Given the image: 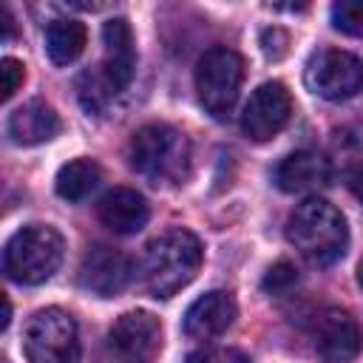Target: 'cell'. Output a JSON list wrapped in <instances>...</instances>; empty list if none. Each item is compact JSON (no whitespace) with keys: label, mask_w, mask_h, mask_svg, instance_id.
<instances>
[{"label":"cell","mask_w":363,"mask_h":363,"mask_svg":"<svg viewBox=\"0 0 363 363\" xmlns=\"http://www.w3.org/2000/svg\"><path fill=\"white\" fill-rule=\"evenodd\" d=\"M201 241L190 230H167L145 247L139 261L142 284L153 298H173L182 292L201 267Z\"/></svg>","instance_id":"obj_1"},{"label":"cell","mask_w":363,"mask_h":363,"mask_svg":"<svg viewBox=\"0 0 363 363\" xmlns=\"http://www.w3.org/2000/svg\"><path fill=\"white\" fill-rule=\"evenodd\" d=\"M289 244L315 267H329L343 258L349 247L346 218L326 199H303L286 218Z\"/></svg>","instance_id":"obj_2"},{"label":"cell","mask_w":363,"mask_h":363,"mask_svg":"<svg viewBox=\"0 0 363 363\" xmlns=\"http://www.w3.org/2000/svg\"><path fill=\"white\" fill-rule=\"evenodd\" d=\"M130 167L153 184H179L190 173V142L187 136L164 122L139 128L128 147Z\"/></svg>","instance_id":"obj_3"},{"label":"cell","mask_w":363,"mask_h":363,"mask_svg":"<svg viewBox=\"0 0 363 363\" xmlns=\"http://www.w3.org/2000/svg\"><path fill=\"white\" fill-rule=\"evenodd\" d=\"M62 252L65 241L51 224H26L6 241L3 269L14 284L37 286L57 272Z\"/></svg>","instance_id":"obj_4"},{"label":"cell","mask_w":363,"mask_h":363,"mask_svg":"<svg viewBox=\"0 0 363 363\" xmlns=\"http://www.w3.org/2000/svg\"><path fill=\"white\" fill-rule=\"evenodd\" d=\"M244 79V60L227 48H207L196 62V94L213 119H227L235 108Z\"/></svg>","instance_id":"obj_5"},{"label":"cell","mask_w":363,"mask_h":363,"mask_svg":"<svg viewBox=\"0 0 363 363\" xmlns=\"http://www.w3.org/2000/svg\"><path fill=\"white\" fill-rule=\"evenodd\" d=\"M28 363H79V335L68 312L48 306L40 309L23 335Z\"/></svg>","instance_id":"obj_6"},{"label":"cell","mask_w":363,"mask_h":363,"mask_svg":"<svg viewBox=\"0 0 363 363\" xmlns=\"http://www.w3.org/2000/svg\"><path fill=\"white\" fill-rule=\"evenodd\" d=\"M306 85L326 102H346L363 91V60L349 51L326 48L309 60Z\"/></svg>","instance_id":"obj_7"},{"label":"cell","mask_w":363,"mask_h":363,"mask_svg":"<svg viewBox=\"0 0 363 363\" xmlns=\"http://www.w3.org/2000/svg\"><path fill=\"white\" fill-rule=\"evenodd\" d=\"M162 349V323L150 312H125L108 332L111 363H150Z\"/></svg>","instance_id":"obj_8"},{"label":"cell","mask_w":363,"mask_h":363,"mask_svg":"<svg viewBox=\"0 0 363 363\" xmlns=\"http://www.w3.org/2000/svg\"><path fill=\"white\" fill-rule=\"evenodd\" d=\"M289 116H292V96L284 82L272 79L250 94L241 111V130L250 142H269L286 128Z\"/></svg>","instance_id":"obj_9"},{"label":"cell","mask_w":363,"mask_h":363,"mask_svg":"<svg viewBox=\"0 0 363 363\" xmlns=\"http://www.w3.org/2000/svg\"><path fill=\"white\" fill-rule=\"evenodd\" d=\"M312 340L323 363H352L363 346V332L349 312L323 309L312 320Z\"/></svg>","instance_id":"obj_10"},{"label":"cell","mask_w":363,"mask_h":363,"mask_svg":"<svg viewBox=\"0 0 363 363\" xmlns=\"http://www.w3.org/2000/svg\"><path fill=\"white\" fill-rule=\"evenodd\" d=\"M130 281V261L125 252L108 247V244H94L82 255L79 264V284L91 295L99 298H113L119 295Z\"/></svg>","instance_id":"obj_11"},{"label":"cell","mask_w":363,"mask_h":363,"mask_svg":"<svg viewBox=\"0 0 363 363\" xmlns=\"http://www.w3.org/2000/svg\"><path fill=\"white\" fill-rule=\"evenodd\" d=\"M235 312H238V306H235L233 295L224 289H213L187 306L182 329L193 340H210V337H216L233 326Z\"/></svg>","instance_id":"obj_12"},{"label":"cell","mask_w":363,"mask_h":363,"mask_svg":"<svg viewBox=\"0 0 363 363\" xmlns=\"http://www.w3.org/2000/svg\"><path fill=\"white\" fill-rule=\"evenodd\" d=\"M102 45H105V60H102V74L111 82V88L119 94L130 85L133 71H136V48H133V31L125 17H113L102 26Z\"/></svg>","instance_id":"obj_13"},{"label":"cell","mask_w":363,"mask_h":363,"mask_svg":"<svg viewBox=\"0 0 363 363\" xmlns=\"http://www.w3.org/2000/svg\"><path fill=\"white\" fill-rule=\"evenodd\" d=\"M60 128H62V122H60L57 111L51 105H45L43 99H31V102L14 108L6 122V133L11 136V142L26 145V147L51 142L60 133Z\"/></svg>","instance_id":"obj_14"},{"label":"cell","mask_w":363,"mask_h":363,"mask_svg":"<svg viewBox=\"0 0 363 363\" xmlns=\"http://www.w3.org/2000/svg\"><path fill=\"white\" fill-rule=\"evenodd\" d=\"M96 216L108 230H113L119 235H130L147 224L150 210H147V201L142 193H136L130 187H113L99 199Z\"/></svg>","instance_id":"obj_15"},{"label":"cell","mask_w":363,"mask_h":363,"mask_svg":"<svg viewBox=\"0 0 363 363\" xmlns=\"http://www.w3.org/2000/svg\"><path fill=\"white\" fill-rule=\"evenodd\" d=\"M272 179L284 193H306L329 182V162L315 150H295L278 162Z\"/></svg>","instance_id":"obj_16"},{"label":"cell","mask_w":363,"mask_h":363,"mask_svg":"<svg viewBox=\"0 0 363 363\" xmlns=\"http://www.w3.org/2000/svg\"><path fill=\"white\" fill-rule=\"evenodd\" d=\"M88 45V28L79 20H54L45 28V54L54 65H71Z\"/></svg>","instance_id":"obj_17"},{"label":"cell","mask_w":363,"mask_h":363,"mask_svg":"<svg viewBox=\"0 0 363 363\" xmlns=\"http://www.w3.org/2000/svg\"><path fill=\"white\" fill-rule=\"evenodd\" d=\"M102 179V170L94 159H71L65 162L60 170H57V179H54V187H57V196L65 199V201H82L85 196L94 193V187L99 184Z\"/></svg>","instance_id":"obj_18"},{"label":"cell","mask_w":363,"mask_h":363,"mask_svg":"<svg viewBox=\"0 0 363 363\" xmlns=\"http://www.w3.org/2000/svg\"><path fill=\"white\" fill-rule=\"evenodd\" d=\"M332 26L349 37H363V0H337L332 6Z\"/></svg>","instance_id":"obj_19"},{"label":"cell","mask_w":363,"mask_h":363,"mask_svg":"<svg viewBox=\"0 0 363 363\" xmlns=\"http://www.w3.org/2000/svg\"><path fill=\"white\" fill-rule=\"evenodd\" d=\"M184 363H252L241 349L233 346H201L187 354Z\"/></svg>","instance_id":"obj_20"},{"label":"cell","mask_w":363,"mask_h":363,"mask_svg":"<svg viewBox=\"0 0 363 363\" xmlns=\"http://www.w3.org/2000/svg\"><path fill=\"white\" fill-rule=\"evenodd\" d=\"M295 284H298V269H295V264H289V261H278V264H272V267L267 269L261 286H264L267 292H272V295H281V292L292 289Z\"/></svg>","instance_id":"obj_21"},{"label":"cell","mask_w":363,"mask_h":363,"mask_svg":"<svg viewBox=\"0 0 363 363\" xmlns=\"http://www.w3.org/2000/svg\"><path fill=\"white\" fill-rule=\"evenodd\" d=\"M0 77H3V99H11L14 91L23 85L26 79V71H23V62L14 60V57H3L0 60Z\"/></svg>","instance_id":"obj_22"},{"label":"cell","mask_w":363,"mask_h":363,"mask_svg":"<svg viewBox=\"0 0 363 363\" xmlns=\"http://www.w3.org/2000/svg\"><path fill=\"white\" fill-rule=\"evenodd\" d=\"M286 45H289V37L281 31V28H267L261 34V48L269 60H281L286 54Z\"/></svg>","instance_id":"obj_23"},{"label":"cell","mask_w":363,"mask_h":363,"mask_svg":"<svg viewBox=\"0 0 363 363\" xmlns=\"http://www.w3.org/2000/svg\"><path fill=\"white\" fill-rule=\"evenodd\" d=\"M349 190H352V196L363 204V162L349 170Z\"/></svg>","instance_id":"obj_24"},{"label":"cell","mask_w":363,"mask_h":363,"mask_svg":"<svg viewBox=\"0 0 363 363\" xmlns=\"http://www.w3.org/2000/svg\"><path fill=\"white\" fill-rule=\"evenodd\" d=\"M9 320H11V303H9V298H3V320H0V329L3 332L9 329Z\"/></svg>","instance_id":"obj_25"},{"label":"cell","mask_w":363,"mask_h":363,"mask_svg":"<svg viewBox=\"0 0 363 363\" xmlns=\"http://www.w3.org/2000/svg\"><path fill=\"white\" fill-rule=\"evenodd\" d=\"M357 286L363 289V258H360V264H357Z\"/></svg>","instance_id":"obj_26"},{"label":"cell","mask_w":363,"mask_h":363,"mask_svg":"<svg viewBox=\"0 0 363 363\" xmlns=\"http://www.w3.org/2000/svg\"><path fill=\"white\" fill-rule=\"evenodd\" d=\"M0 363H11V360H9V357H3V360H0Z\"/></svg>","instance_id":"obj_27"}]
</instances>
